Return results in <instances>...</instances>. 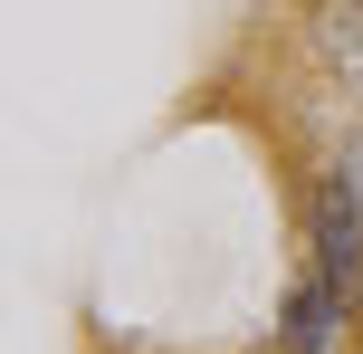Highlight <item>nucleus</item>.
<instances>
[{
	"mask_svg": "<svg viewBox=\"0 0 363 354\" xmlns=\"http://www.w3.org/2000/svg\"><path fill=\"white\" fill-rule=\"evenodd\" d=\"M306 249H315V278L335 287L345 306H363V182H354V163H335L325 182H315V201H306Z\"/></svg>",
	"mask_w": 363,
	"mask_h": 354,
	"instance_id": "f257e3e1",
	"label": "nucleus"
},
{
	"mask_svg": "<svg viewBox=\"0 0 363 354\" xmlns=\"http://www.w3.org/2000/svg\"><path fill=\"white\" fill-rule=\"evenodd\" d=\"M345 316H354V306H345V297H335V287L306 268V278L287 287V306H277V354H335Z\"/></svg>",
	"mask_w": 363,
	"mask_h": 354,
	"instance_id": "f03ea898",
	"label": "nucleus"
},
{
	"mask_svg": "<svg viewBox=\"0 0 363 354\" xmlns=\"http://www.w3.org/2000/svg\"><path fill=\"white\" fill-rule=\"evenodd\" d=\"M315 57L363 96V0H325V10H315Z\"/></svg>",
	"mask_w": 363,
	"mask_h": 354,
	"instance_id": "7ed1b4c3",
	"label": "nucleus"
}]
</instances>
